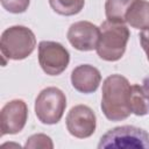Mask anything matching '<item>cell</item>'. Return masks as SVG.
I'll return each instance as SVG.
<instances>
[{
	"label": "cell",
	"instance_id": "obj_12",
	"mask_svg": "<svg viewBox=\"0 0 149 149\" xmlns=\"http://www.w3.org/2000/svg\"><path fill=\"white\" fill-rule=\"evenodd\" d=\"M126 22L135 29L149 28V1L136 0L126 15Z\"/></svg>",
	"mask_w": 149,
	"mask_h": 149
},
{
	"label": "cell",
	"instance_id": "obj_6",
	"mask_svg": "<svg viewBox=\"0 0 149 149\" xmlns=\"http://www.w3.org/2000/svg\"><path fill=\"white\" fill-rule=\"evenodd\" d=\"M70 62L68 49L55 41H41L38 43V63L49 76H58L65 71Z\"/></svg>",
	"mask_w": 149,
	"mask_h": 149
},
{
	"label": "cell",
	"instance_id": "obj_2",
	"mask_svg": "<svg viewBox=\"0 0 149 149\" xmlns=\"http://www.w3.org/2000/svg\"><path fill=\"white\" fill-rule=\"evenodd\" d=\"M99 28L100 37L95 49L98 56L106 62L119 61L126 51L130 36L128 27L125 23L106 20Z\"/></svg>",
	"mask_w": 149,
	"mask_h": 149
},
{
	"label": "cell",
	"instance_id": "obj_10",
	"mask_svg": "<svg viewBox=\"0 0 149 149\" xmlns=\"http://www.w3.org/2000/svg\"><path fill=\"white\" fill-rule=\"evenodd\" d=\"M101 81L100 71L90 64H80L71 72V84L80 93L88 94L98 90Z\"/></svg>",
	"mask_w": 149,
	"mask_h": 149
},
{
	"label": "cell",
	"instance_id": "obj_17",
	"mask_svg": "<svg viewBox=\"0 0 149 149\" xmlns=\"http://www.w3.org/2000/svg\"><path fill=\"white\" fill-rule=\"evenodd\" d=\"M140 43H141V47L142 49L144 50L146 55H147V58L149 61V28L147 29H143L141 33H140Z\"/></svg>",
	"mask_w": 149,
	"mask_h": 149
},
{
	"label": "cell",
	"instance_id": "obj_8",
	"mask_svg": "<svg viewBox=\"0 0 149 149\" xmlns=\"http://www.w3.org/2000/svg\"><path fill=\"white\" fill-rule=\"evenodd\" d=\"M28 120V106L22 99H14L8 101L0 113L1 135L20 133Z\"/></svg>",
	"mask_w": 149,
	"mask_h": 149
},
{
	"label": "cell",
	"instance_id": "obj_15",
	"mask_svg": "<svg viewBox=\"0 0 149 149\" xmlns=\"http://www.w3.org/2000/svg\"><path fill=\"white\" fill-rule=\"evenodd\" d=\"M24 148H29V149H37V148H42V149H52L54 148V143L50 136L38 133V134H34L31 136H29L24 143Z\"/></svg>",
	"mask_w": 149,
	"mask_h": 149
},
{
	"label": "cell",
	"instance_id": "obj_13",
	"mask_svg": "<svg viewBox=\"0 0 149 149\" xmlns=\"http://www.w3.org/2000/svg\"><path fill=\"white\" fill-rule=\"evenodd\" d=\"M136 0H106L105 14L108 21L113 22H126V15Z\"/></svg>",
	"mask_w": 149,
	"mask_h": 149
},
{
	"label": "cell",
	"instance_id": "obj_7",
	"mask_svg": "<svg viewBox=\"0 0 149 149\" xmlns=\"http://www.w3.org/2000/svg\"><path fill=\"white\" fill-rule=\"evenodd\" d=\"M66 129L77 139H87L95 132L97 118L92 108L86 105L73 106L65 119Z\"/></svg>",
	"mask_w": 149,
	"mask_h": 149
},
{
	"label": "cell",
	"instance_id": "obj_14",
	"mask_svg": "<svg viewBox=\"0 0 149 149\" xmlns=\"http://www.w3.org/2000/svg\"><path fill=\"white\" fill-rule=\"evenodd\" d=\"M52 10L59 15L71 16L81 12L85 0H49Z\"/></svg>",
	"mask_w": 149,
	"mask_h": 149
},
{
	"label": "cell",
	"instance_id": "obj_5",
	"mask_svg": "<svg viewBox=\"0 0 149 149\" xmlns=\"http://www.w3.org/2000/svg\"><path fill=\"white\" fill-rule=\"evenodd\" d=\"M65 93L55 86L42 90L35 100V114L44 125L58 123L65 112Z\"/></svg>",
	"mask_w": 149,
	"mask_h": 149
},
{
	"label": "cell",
	"instance_id": "obj_3",
	"mask_svg": "<svg viewBox=\"0 0 149 149\" xmlns=\"http://www.w3.org/2000/svg\"><path fill=\"white\" fill-rule=\"evenodd\" d=\"M36 47V37L26 26H12L3 30L0 38L2 57L21 61L31 55Z\"/></svg>",
	"mask_w": 149,
	"mask_h": 149
},
{
	"label": "cell",
	"instance_id": "obj_1",
	"mask_svg": "<svg viewBox=\"0 0 149 149\" xmlns=\"http://www.w3.org/2000/svg\"><path fill=\"white\" fill-rule=\"evenodd\" d=\"M130 87L128 79L121 74H111L101 88V111L111 121H122L132 114L129 94Z\"/></svg>",
	"mask_w": 149,
	"mask_h": 149
},
{
	"label": "cell",
	"instance_id": "obj_16",
	"mask_svg": "<svg viewBox=\"0 0 149 149\" xmlns=\"http://www.w3.org/2000/svg\"><path fill=\"white\" fill-rule=\"evenodd\" d=\"M30 0H1L2 7L13 14H20L28 9Z\"/></svg>",
	"mask_w": 149,
	"mask_h": 149
},
{
	"label": "cell",
	"instance_id": "obj_9",
	"mask_svg": "<svg viewBox=\"0 0 149 149\" xmlns=\"http://www.w3.org/2000/svg\"><path fill=\"white\" fill-rule=\"evenodd\" d=\"M66 37L74 49L79 51H92L97 49L100 28L90 21H78L69 27Z\"/></svg>",
	"mask_w": 149,
	"mask_h": 149
},
{
	"label": "cell",
	"instance_id": "obj_11",
	"mask_svg": "<svg viewBox=\"0 0 149 149\" xmlns=\"http://www.w3.org/2000/svg\"><path fill=\"white\" fill-rule=\"evenodd\" d=\"M129 104L133 114L137 116L149 114V84L132 85Z\"/></svg>",
	"mask_w": 149,
	"mask_h": 149
},
{
	"label": "cell",
	"instance_id": "obj_4",
	"mask_svg": "<svg viewBox=\"0 0 149 149\" xmlns=\"http://www.w3.org/2000/svg\"><path fill=\"white\" fill-rule=\"evenodd\" d=\"M98 148L149 149V133L135 126H119L101 136Z\"/></svg>",
	"mask_w": 149,
	"mask_h": 149
}]
</instances>
